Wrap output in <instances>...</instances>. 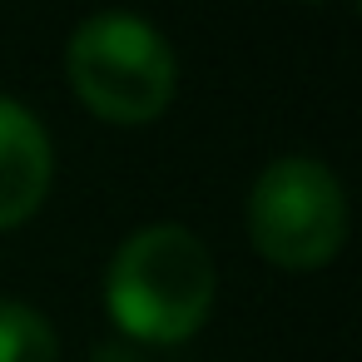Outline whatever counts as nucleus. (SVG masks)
<instances>
[{"mask_svg":"<svg viewBox=\"0 0 362 362\" xmlns=\"http://www.w3.org/2000/svg\"><path fill=\"white\" fill-rule=\"evenodd\" d=\"M110 317L129 342H184L214 308V258L184 223H149L129 233L105 278Z\"/></svg>","mask_w":362,"mask_h":362,"instance_id":"1","label":"nucleus"},{"mask_svg":"<svg viewBox=\"0 0 362 362\" xmlns=\"http://www.w3.org/2000/svg\"><path fill=\"white\" fill-rule=\"evenodd\" d=\"M80 105L110 124H149L169 110L179 70L169 40L124 11H100L75 25L65 50Z\"/></svg>","mask_w":362,"mask_h":362,"instance_id":"2","label":"nucleus"},{"mask_svg":"<svg viewBox=\"0 0 362 362\" xmlns=\"http://www.w3.org/2000/svg\"><path fill=\"white\" fill-rule=\"evenodd\" d=\"M248 238L288 273L332 263L347 238V199L337 174L308 154L273 159L248 194Z\"/></svg>","mask_w":362,"mask_h":362,"instance_id":"3","label":"nucleus"},{"mask_svg":"<svg viewBox=\"0 0 362 362\" xmlns=\"http://www.w3.org/2000/svg\"><path fill=\"white\" fill-rule=\"evenodd\" d=\"M50 174H55V154L45 124L25 105L0 95V228L25 223L45 204Z\"/></svg>","mask_w":362,"mask_h":362,"instance_id":"4","label":"nucleus"},{"mask_svg":"<svg viewBox=\"0 0 362 362\" xmlns=\"http://www.w3.org/2000/svg\"><path fill=\"white\" fill-rule=\"evenodd\" d=\"M0 362H60V337L30 303H0Z\"/></svg>","mask_w":362,"mask_h":362,"instance_id":"5","label":"nucleus"},{"mask_svg":"<svg viewBox=\"0 0 362 362\" xmlns=\"http://www.w3.org/2000/svg\"><path fill=\"white\" fill-rule=\"evenodd\" d=\"M90 362H144V352L134 342H100L90 352Z\"/></svg>","mask_w":362,"mask_h":362,"instance_id":"6","label":"nucleus"}]
</instances>
